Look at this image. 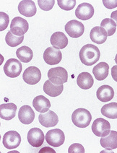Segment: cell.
Wrapping results in <instances>:
<instances>
[{"label":"cell","mask_w":117,"mask_h":153,"mask_svg":"<svg viewBox=\"0 0 117 153\" xmlns=\"http://www.w3.org/2000/svg\"><path fill=\"white\" fill-rule=\"evenodd\" d=\"M80 59L84 65L92 66L100 59L101 52L95 45L86 44L80 51Z\"/></svg>","instance_id":"obj_1"},{"label":"cell","mask_w":117,"mask_h":153,"mask_svg":"<svg viewBox=\"0 0 117 153\" xmlns=\"http://www.w3.org/2000/svg\"><path fill=\"white\" fill-rule=\"evenodd\" d=\"M91 114L87 109L78 108L72 114V123L79 128L88 127L91 122Z\"/></svg>","instance_id":"obj_2"},{"label":"cell","mask_w":117,"mask_h":153,"mask_svg":"<svg viewBox=\"0 0 117 153\" xmlns=\"http://www.w3.org/2000/svg\"><path fill=\"white\" fill-rule=\"evenodd\" d=\"M48 77L54 84L63 85L67 82L68 72L64 67H54L48 70Z\"/></svg>","instance_id":"obj_3"},{"label":"cell","mask_w":117,"mask_h":153,"mask_svg":"<svg viewBox=\"0 0 117 153\" xmlns=\"http://www.w3.org/2000/svg\"><path fill=\"white\" fill-rule=\"evenodd\" d=\"M92 131L97 137H106L111 131V124L106 119L98 118L93 121L92 125Z\"/></svg>","instance_id":"obj_4"},{"label":"cell","mask_w":117,"mask_h":153,"mask_svg":"<svg viewBox=\"0 0 117 153\" xmlns=\"http://www.w3.org/2000/svg\"><path fill=\"white\" fill-rule=\"evenodd\" d=\"M46 142L54 147H59L64 144L65 141V135L59 128L49 130L46 134Z\"/></svg>","instance_id":"obj_5"},{"label":"cell","mask_w":117,"mask_h":153,"mask_svg":"<svg viewBox=\"0 0 117 153\" xmlns=\"http://www.w3.org/2000/svg\"><path fill=\"white\" fill-rule=\"evenodd\" d=\"M22 69V64L20 61L15 59H8L4 66V74L11 78H15L20 76Z\"/></svg>","instance_id":"obj_6"},{"label":"cell","mask_w":117,"mask_h":153,"mask_svg":"<svg viewBox=\"0 0 117 153\" xmlns=\"http://www.w3.org/2000/svg\"><path fill=\"white\" fill-rule=\"evenodd\" d=\"M28 22L20 17H16L12 20L10 24V31L17 36H24L28 30Z\"/></svg>","instance_id":"obj_7"},{"label":"cell","mask_w":117,"mask_h":153,"mask_svg":"<svg viewBox=\"0 0 117 153\" xmlns=\"http://www.w3.org/2000/svg\"><path fill=\"white\" fill-rule=\"evenodd\" d=\"M2 142L5 148L8 149H15L20 145L21 137L18 132L9 131L3 136Z\"/></svg>","instance_id":"obj_8"},{"label":"cell","mask_w":117,"mask_h":153,"mask_svg":"<svg viewBox=\"0 0 117 153\" xmlns=\"http://www.w3.org/2000/svg\"><path fill=\"white\" fill-rule=\"evenodd\" d=\"M65 31L71 38H78L83 35L85 27L81 22L72 20L66 24Z\"/></svg>","instance_id":"obj_9"},{"label":"cell","mask_w":117,"mask_h":153,"mask_svg":"<svg viewBox=\"0 0 117 153\" xmlns=\"http://www.w3.org/2000/svg\"><path fill=\"white\" fill-rule=\"evenodd\" d=\"M43 59L48 65H57L62 59V53L57 48L48 47L43 53Z\"/></svg>","instance_id":"obj_10"},{"label":"cell","mask_w":117,"mask_h":153,"mask_svg":"<svg viewBox=\"0 0 117 153\" xmlns=\"http://www.w3.org/2000/svg\"><path fill=\"white\" fill-rule=\"evenodd\" d=\"M22 79L28 85H34L39 82L41 79V72L36 67H29L24 71Z\"/></svg>","instance_id":"obj_11"},{"label":"cell","mask_w":117,"mask_h":153,"mask_svg":"<svg viewBox=\"0 0 117 153\" xmlns=\"http://www.w3.org/2000/svg\"><path fill=\"white\" fill-rule=\"evenodd\" d=\"M44 134L38 128H32L29 130L27 135L28 143L34 147H39L44 142Z\"/></svg>","instance_id":"obj_12"},{"label":"cell","mask_w":117,"mask_h":153,"mask_svg":"<svg viewBox=\"0 0 117 153\" xmlns=\"http://www.w3.org/2000/svg\"><path fill=\"white\" fill-rule=\"evenodd\" d=\"M38 121L43 126L46 128L54 127L59 122V118L54 111H48L38 116Z\"/></svg>","instance_id":"obj_13"},{"label":"cell","mask_w":117,"mask_h":153,"mask_svg":"<svg viewBox=\"0 0 117 153\" xmlns=\"http://www.w3.org/2000/svg\"><path fill=\"white\" fill-rule=\"evenodd\" d=\"M95 10L91 4L83 2L79 4L75 10V15L78 19L82 20H88L93 16Z\"/></svg>","instance_id":"obj_14"},{"label":"cell","mask_w":117,"mask_h":153,"mask_svg":"<svg viewBox=\"0 0 117 153\" xmlns=\"http://www.w3.org/2000/svg\"><path fill=\"white\" fill-rule=\"evenodd\" d=\"M18 10L21 15L27 17L34 16L37 12L36 4L32 0H22L18 5Z\"/></svg>","instance_id":"obj_15"},{"label":"cell","mask_w":117,"mask_h":153,"mask_svg":"<svg viewBox=\"0 0 117 153\" xmlns=\"http://www.w3.org/2000/svg\"><path fill=\"white\" fill-rule=\"evenodd\" d=\"M18 119L23 124H31L35 119V113L30 105H22L18 113Z\"/></svg>","instance_id":"obj_16"},{"label":"cell","mask_w":117,"mask_h":153,"mask_svg":"<svg viewBox=\"0 0 117 153\" xmlns=\"http://www.w3.org/2000/svg\"><path fill=\"white\" fill-rule=\"evenodd\" d=\"M16 111L17 105L15 104L12 102L1 104L0 105V118L1 119L10 121L15 118Z\"/></svg>","instance_id":"obj_17"},{"label":"cell","mask_w":117,"mask_h":153,"mask_svg":"<svg viewBox=\"0 0 117 153\" xmlns=\"http://www.w3.org/2000/svg\"><path fill=\"white\" fill-rule=\"evenodd\" d=\"M107 33L101 26H95L90 33V38L92 42L97 44H103L107 39Z\"/></svg>","instance_id":"obj_18"},{"label":"cell","mask_w":117,"mask_h":153,"mask_svg":"<svg viewBox=\"0 0 117 153\" xmlns=\"http://www.w3.org/2000/svg\"><path fill=\"white\" fill-rule=\"evenodd\" d=\"M96 96L97 98L101 102H109L114 97V90L109 85H102L98 89Z\"/></svg>","instance_id":"obj_19"},{"label":"cell","mask_w":117,"mask_h":153,"mask_svg":"<svg viewBox=\"0 0 117 153\" xmlns=\"http://www.w3.org/2000/svg\"><path fill=\"white\" fill-rule=\"evenodd\" d=\"M51 44L57 49H63L68 45V38L62 32H56L52 34L50 39Z\"/></svg>","instance_id":"obj_20"},{"label":"cell","mask_w":117,"mask_h":153,"mask_svg":"<svg viewBox=\"0 0 117 153\" xmlns=\"http://www.w3.org/2000/svg\"><path fill=\"white\" fill-rule=\"evenodd\" d=\"M33 105L38 112L43 114L49 111L51 102L49 100L43 95H38L34 99Z\"/></svg>","instance_id":"obj_21"},{"label":"cell","mask_w":117,"mask_h":153,"mask_svg":"<svg viewBox=\"0 0 117 153\" xmlns=\"http://www.w3.org/2000/svg\"><path fill=\"white\" fill-rule=\"evenodd\" d=\"M101 146L106 149H114L117 148V131H111L109 134L102 137L100 140Z\"/></svg>","instance_id":"obj_22"},{"label":"cell","mask_w":117,"mask_h":153,"mask_svg":"<svg viewBox=\"0 0 117 153\" xmlns=\"http://www.w3.org/2000/svg\"><path fill=\"white\" fill-rule=\"evenodd\" d=\"M77 84L83 90H88L91 88L94 84V79L90 73L83 72L77 78Z\"/></svg>","instance_id":"obj_23"},{"label":"cell","mask_w":117,"mask_h":153,"mask_svg":"<svg viewBox=\"0 0 117 153\" xmlns=\"http://www.w3.org/2000/svg\"><path fill=\"white\" fill-rule=\"evenodd\" d=\"M44 93L50 97H57L62 94L64 90L63 85H55L50 80H46L43 85Z\"/></svg>","instance_id":"obj_24"},{"label":"cell","mask_w":117,"mask_h":153,"mask_svg":"<svg viewBox=\"0 0 117 153\" xmlns=\"http://www.w3.org/2000/svg\"><path fill=\"white\" fill-rule=\"evenodd\" d=\"M109 65L106 62H101L95 66L92 69L95 78L98 81L104 80L109 76Z\"/></svg>","instance_id":"obj_25"},{"label":"cell","mask_w":117,"mask_h":153,"mask_svg":"<svg viewBox=\"0 0 117 153\" xmlns=\"http://www.w3.org/2000/svg\"><path fill=\"white\" fill-rule=\"evenodd\" d=\"M16 55L20 62L23 63H28L34 57V53L31 48L25 46L19 48L16 51Z\"/></svg>","instance_id":"obj_26"},{"label":"cell","mask_w":117,"mask_h":153,"mask_svg":"<svg viewBox=\"0 0 117 153\" xmlns=\"http://www.w3.org/2000/svg\"><path fill=\"white\" fill-rule=\"evenodd\" d=\"M101 114L109 119H117V102H113L104 105L101 108Z\"/></svg>","instance_id":"obj_27"},{"label":"cell","mask_w":117,"mask_h":153,"mask_svg":"<svg viewBox=\"0 0 117 153\" xmlns=\"http://www.w3.org/2000/svg\"><path fill=\"white\" fill-rule=\"evenodd\" d=\"M101 27H103L106 31L108 36H113L116 31V24L115 23L112 19H104L101 23Z\"/></svg>","instance_id":"obj_28"},{"label":"cell","mask_w":117,"mask_h":153,"mask_svg":"<svg viewBox=\"0 0 117 153\" xmlns=\"http://www.w3.org/2000/svg\"><path fill=\"white\" fill-rule=\"evenodd\" d=\"M24 36H17L14 35L11 31H9L7 33L6 37H5V41L7 44L10 47H16L20 45L21 43L23 41Z\"/></svg>","instance_id":"obj_29"},{"label":"cell","mask_w":117,"mask_h":153,"mask_svg":"<svg viewBox=\"0 0 117 153\" xmlns=\"http://www.w3.org/2000/svg\"><path fill=\"white\" fill-rule=\"evenodd\" d=\"M57 3L61 9L69 11L75 7L76 0H58Z\"/></svg>","instance_id":"obj_30"},{"label":"cell","mask_w":117,"mask_h":153,"mask_svg":"<svg viewBox=\"0 0 117 153\" xmlns=\"http://www.w3.org/2000/svg\"><path fill=\"white\" fill-rule=\"evenodd\" d=\"M54 0H48V1H42V0H38V4L39 7L44 11H49L53 8L54 5Z\"/></svg>","instance_id":"obj_31"},{"label":"cell","mask_w":117,"mask_h":153,"mask_svg":"<svg viewBox=\"0 0 117 153\" xmlns=\"http://www.w3.org/2000/svg\"><path fill=\"white\" fill-rule=\"evenodd\" d=\"M10 18L7 14L1 12L0 13V30L3 31L7 27Z\"/></svg>","instance_id":"obj_32"},{"label":"cell","mask_w":117,"mask_h":153,"mask_svg":"<svg viewBox=\"0 0 117 153\" xmlns=\"http://www.w3.org/2000/svg\"><path fill=\"white\" fill-rule=\"evenodd\" d=\"M69 153H84L85 152V149L83 146L80 144L75 143L72 144L68 149Z\"/></svg>","instance_id":"obj_33"},{"label":"cell","mask_w":117,"mask_h":153,"mask_svg":"<svg viewBox=\"0 0 117 153\" xmlns=\"http://www.w3.org/2000/svg\"><path fill=\"white\" fill-rule=\"evenodd\" d=\"M103 4L106 8L113 9L117 7V0L115 1H109V0H103Z\"/></svg>","instance_id":"obj_34"},{"label":"cell","mask_w":117,"mask_h":153,"mask_svg":"<svg viewBox=\"0 0 117 153\" xmlns=\"http://www.w3.org/2000/svg\"><path fill=\"white\" fill-rule=\"evenodd\" d=\"M111 76L113 79L117 82V65H115L112 67L111 69Z\"/></svg>","instance_id":"obj_35"},{"label":"cell","mask_w":117,"mask_h":153,"mask_svg":"<svg viewBox=\"0 0 117 153\" xmlns=\"http://www.w3.org/2000/svg\"><path fill=\"white\" fill-rule=\"evenodd\" d=\"M43 152H51V153H56V151L54 149L50 148V147H46L44 148L41 149V150L39 151V153H43Z\"/></svg>","instance_id":"obj_36"},{"label":"cell","mask_w":117,"mask_h":153,"mask_svg":"<svg viewBox=\"0 0 117 153\" xmlns=\"http://www.w3.org/2000/svg\"><path fill=\"white\" fill-rule=\"evenodd\" d=\"M111 17L113 20H114V21L116 22V25H117V10H116V11H113V13H111Z\"/></svg>","instance_id":"obj_37"},{"label":"cell","mask_w":117,"mask_h":153,"mask_svg":"<svg viewBox=\"0 0 117 153\" xmlns=\"http://www.w3.org/2000/svg\"><path fill=\"white\" fill-rule=\"evenodd\" d=\"M115 62H116V64H117V53H116V56H115Z\"/></svg>","instance_id":"obj_38"}]
</instances>
